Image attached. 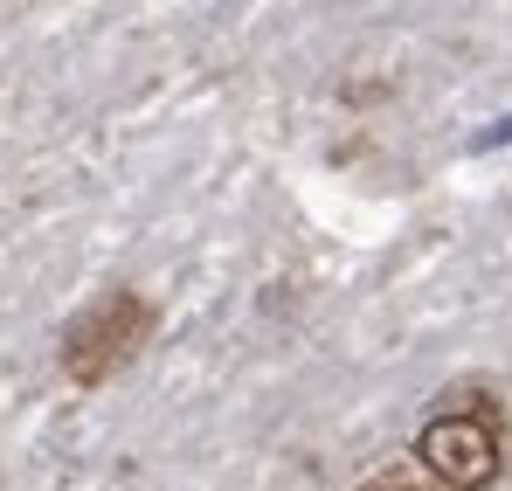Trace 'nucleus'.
Masks as SVG:
<instances>
[{
  "label": "nucleus",
  "mask_w": 512,
  "mask_h": 491,
  "mask_svg": "<svg viewBox=\"0 0 512 491\" xmlns=\"http://www.w3.org/2000/svg\"><path fill=\"white\" fill-rule=\"evenodd\" d=\"M506 450H512L506 395L464 381V388L436 395V409L423 415L409 457H416V471H423L436 491H499V478H506Z\"/></svg>",
  "instance_id": "nucleus-1"
},
{
  "label": "nucleus",
  "mask_w": 512,
  "mask_h": 491,
  "mask_svg": "<svg viewBox=\"0 0 512 491\" xmlns=\"http://www.w3.org/2000/svg\"><path fill=\"white\" fill-rule=\"evenodd\" d=\"M153 332H160V305L146 291H132V284H111L56 332V367H63L70 388L97 395L153 346Z\"/></svg>",
  "instance_id": "nucleus-2"
},
{
  "label": "nucleus",
  "mask_w": 512,
  "mask_h": 491,
  "mask_svg": "<svg viewBox=\"0 0 512 491\" xmlns=\"http://www.w3.org/2000/svg\"><path fill=\"white\" fill-rule=\"evenodd\" d=\"M360 491H436L429 478H416V471H381V478H367Z\"/></svg>",
  "instance_id": "nucleus-3"
}]
</instances>
